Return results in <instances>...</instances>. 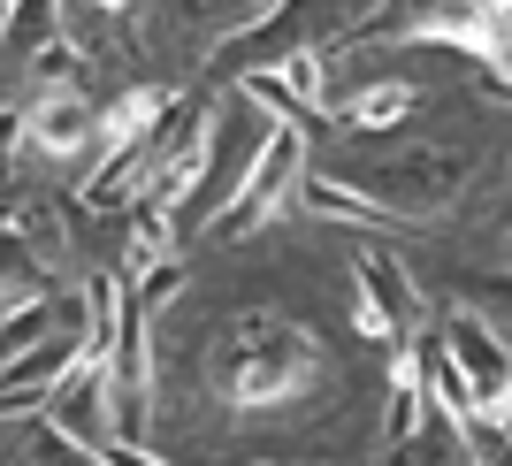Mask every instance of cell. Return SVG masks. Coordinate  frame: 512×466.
Instances as JSON below:
<instances>
[{
    "mask_svg": "<svg viewBox=\"0 0 512 466\" xmlns=\"http://www.w3.org/2000/svg\"><path fill=\"white\" fill-rule=\"evenodd\" d=\"M107 8H123V0H107Z\"/></svg>",
    "mask_w": 512,
    "mask_h": 466,
    "instance_id": "6",
    "label": "cell"
},
{
    "mask_svg": "<svg viewBox=\"0 0 512 466\" xmlns=\"http://www.w3.org/2000/svg\"><path fill=\"white\" fill-rule=\"evenodd\" d=\"M291 169H299V138H291V130H276V138H268V161H253V176H245V191H237V222L276 207V191L291 184Z\"/></svg>",
    "mask_w": 512,
    "mask_h": 466,
    "instance_id": "1",
    "label": "cell"
},
{
    "mask_svg": "<svg viewBox=\"0 0 512 466\" xmlns=\"http://www.w3.org/2000/svg\"><path fill=\"white\" fill-rule=\"evenodd\" d=\"M153 115H161V92H130V100L115 107V115H107V146L123 153L130 138H146V130H153Z\"/></svg>",
    "mask_w": 512,
    "mask_h": 466,
    "instance_id": "3",
    "label": "cell"
},
{
    "mask_svg": "<svg viewBox=\"0 0 512 466\" xmlns=\"http://www.w3.org/2000/svg\"><path fill=\"white\" fill-rule=\"evenodd\" d=\"M276 85H291V92H299V100H321V62H314V54H291Z\"/></svg>",
    "mask_w": 512,
    "mask_h": 466,
    "instance_id": "5",
    "label": "cell"
},
{
    "mask_svg": "<svg viewBox=\"0 0 512 466\" xmlns=\"http://www.w3.org/2000/svg\"><path fill=\"white\" fill-rule=\"evenodd\" d=\"M85 107H77V100H46L39 107V115H31V138H39V146L46 153H77V146H85Z\"/></svg>",
    "mask_w": 512,
    "mask_h": 466,
    "instance_id": "2",
    "label": "cell"
},
{
    "mask_svg": "<svg viewBox=\"0 0 512 466\" xmlns=\"http://www.w3.org/2000/svg\"><path fill=\"white\" fill-rule=\"evenodd\" d=\"M406 107H413V92H406V85H375V92H367L360 107H352V115H360L367 130H383V123H398Z\"/></svg>",
    "mask_w": 512,
    "mask_h": 466,
    "instance_id": "4",
    "label": "cell"
}]
</instances>
